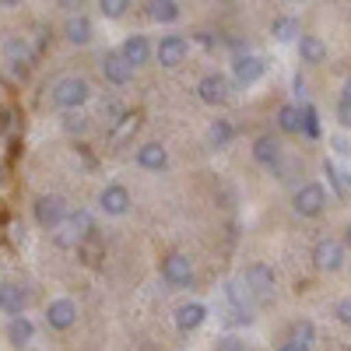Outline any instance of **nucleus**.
Listing matches in <instances>:
<instances>
[{
  "label": "nucleus",
  "instance_id": "obj_22",
  "mask_svg": "<svg viewBox=\"0 0 351 351\" xmlns=\"http://www.w3.org/2000/svg\"><path fill=\"white\" fill-rule=\"evenodd\" d=\"M137 127H141V116H137V112H123L120 120H112V130H109V144H112V148H123L127 141H134Z\"/></svg>",
  "mask_w": 351,
  "mask_h": 351
},
{
  "label": "nucleus",
  "instance_id": "obj_6",
  "mask_svg": "<svg viewBox=\"0 0 351 351\" xmlns=\"http://www.w3.org/2000/svg\"><path fill=\"white\" fill-rule=\"evenodd\" d=\"M186 56H190V39H186V36H180V32L162 36V39H158V46H155V60H158L165 71L183 67V64H186Z\"/></svg>",
  "mask_w": 351,
  "mask_h": 351
},
{
  "label": "nucleus",
  "instance_id": "obj_4",
  "mask_svg": "<svg viewBox=\"0 0 351 351\" xmlns=\"http://www.w3.org/2000/svg\"><path fill=\"white\" fill-rule=\"evenodd\" d=\"M243 285H246V291L253 295V302H263V306H267V302L274 299L278 274H274V267H271V263L256 260V263H250V267L243 271Z\"/></svg>",
  "mask_w": 351,
  "mask_h": 351
},
{
  "label": "nucleus",
  "instance_id": "obj_2",
  "mask_svg": "<svg viewBox=\"0 0 351 351\" xmlns=\"http://www.w3.org/2000/svg\"><path fill=\"white\" fill-rule=\"evenodd\" d=\"M32 215H36V225H39V228L56 232V228H64V221L71 218V204H67L60 193H43V197H36V204H32Z\"/></svg>",
  "mask_w": 351,
  "mask_h": 351
},
{
  "label": "nucleus",
  "instance_id": "obj_1",
  "mask_svg": "<svg viewBox=\"0 0 351 351\" xmlns=\"http://www.w3.org/2000/svg\"><path fill=\"white\" fill-rule=\"evenodd\" d=\"M92 99V88L81 74H64L49 84V102L64 112H81V106Z\"/></svg>",
  "mask_w": 351,
  "mask_h": 351
},
{
  "label": "nucleus",
  "instance_id": "obj_20",
  "mask_svg": "<svg viewBox=\"0 0 351 351\" xmlns=\"http://www.w3.org/2000/svg\"><path fill=\"white\" fill-rule=\"evenodd\" d=\"M28 309V291L21 285H0V313L4 316H25Z\"/></svg>",
  "mask_w": 351,
  "mask_h": 351
},
{
  "label": "nucleus",
  "instance_id": "obj_13",
  "mask_svg": "<svg viewBox=\"0 0 351 351\" xmlns=\"http://www.w3.org/2000/svg\"><path fill=\"white\" fill-rule=\"evenodd\" d=\"M172 319H176V330L180 334H193V330L204 327V319H208V306L204 302H180Z\"/></svg>",
  "mask_w": 351,
  "mask_h": 351
},
{
  "label": "nucleus",
  "instance_id": "obj_29",
  "mask_svg": "<svg viewBox=\"0 0 351 351\" xmlns=\"http://www.w3.org/2000/svg\"><path fill=\"white\" fill-rule=\"evenodd\" d=\"M271 172L278 176L281 183H295L299 176H302V158H288V155H285V158H281V162H278Z\"/></svg>",
  "mask_w": 351,
  "mask_h": 351
},
{
  "label": "nucleus",
  "instance_id": "obj_14",
  "mask_svg": "<svg viewBox=\"0 0 351 351\" xmlns=\"http://www.w3.org/2000/svg\"><path fill=\"white\" fill-rule=\"evenodd\" d=\"M4 56H8V64H11V71L14 74H28V64L36 60V53H32V46H28V39L25 36H11L8 43H4Z\"/></svg>",
  "mask_w": 351,
  "mask_h": 351
},
{
  "label": "nucleus",
  "instance_id": "obj_10",
  "mask_svg": "<svg viewBox=\"0 0 351 351\" xmlns=\"http://www.w3.org/2000/svg\"><path fill=\"white\" fill-rule=\"evenodd\" d=\"M281 158H285V144H281V137H278L274 130L260 134V137L253 141V162H256V165H267V169H274Z\"/></svg>",
  "mask_w": 351,
  "mask_h": 351
},
{
  "label": "nucleus",
  "instance_id": "obj_24",
  "mask_svg": "<svg viewBox=\"0 0 351 351\" xmlns=\"http://www.w3.org/2000/svg\"><path fill=\"white\" fill-rule=\"evenodd\" d=\"M144 11H148V18L158 21V25H176L183 18V8L176 4V0H152V4H144Z\"/></svg>",
  "mask_w": 351,
  "mask_h": 351
},
{
  "label": "nucleus",
  "instance_id": "obj_11",
  "mask_svg": "<svg viewBox=\"0 0 351 351\" xmlns=\"http://www.w3.org/2000/svg\"><path fill=\"white\" fill-rule=\"evenodd\" d=\"M263 71H267V64H263L260 56H253V53H239L236 60H232V81L243 84V88L256 84L263 77Z\"/></svg>",
  "mask_w": 351,
  "mask_h": 351
},
{
  "label": "nucleus",
  "instance_id": "obj_17",
  "mask_svg": "<svg viewBox=\"0 0 351 351\" xmlns=\"http://www.w3.org/2000/svg\"><path fill=\"white\" fill-rule=\"evenodd\" d=\"M102 77L109 81V84H130V77H134V67L120 56V49H112V53H106L102 56Z\"/></svg>",
  "mask_w": 351,
  "mask_h": 351
},
{
  "label": "nucleus",
  "instance_id": "obj_5",
  "mask_svg": "<svg viewBox=\"0 0 351 351\" xmlns=\"http://www.w3.org/2000/svg\"><path fill=\"white\" fill-rule=\"evenodd\" d=\"M92 236H95V221H92V215H88L84 208H77V211H71V218L64 221V228H60V236H56V243H60V246H84Z\"/></svg>",
  "mask_w": 351,
  "mask_h": 351
},
{
  "label": "nucleus",
  "instance_id": "obj_26",
  "mask_svg": "<svg viewBox=\"0 0 351 351\" xmlns=\"http://www.w3.org/2000/svg\"><path fill=\"white\" fill-rule=\"evenodd\" d=\"M271 36H274L278 43H299V39H302V28H299V21L291 18V14H281V18H274V25H271Z\"/></svg>",
  "mask_w": 351,
  "mask_h": 351
},
{
  "label": "nucleus",
  "instance_id": "obj_35",
  "mask_svg": "<svg viewBox=\"0 0 351 351\" xmlns=\"http://www.w3.org/2000/svg\"><path fill=\"white\" fill-rule=\"evenodd\" d=\"M334 316H337V324L351 327V295H341L337 306H334Z\"/></svg>",
  "mask_w": 351,
  "mask_h": 351
},
{
  "label": "nucleus",
  "instance_id": "obj_38",
  "mask_svg": "<svg viewBox=\"0 0 351 351\" xmlns=\"http://www.w3.org/2000/svg\"><path fill=\"white\" fill-rule=\"evenodd\" d=\"M278 351H313V348H306V344H299V341H288V337H285V341L278 344Z\"/></svg>",
  "mask_w": 351,
  "mask_h": 351
},
{
  "label": "nucleus",
  "instance_id": "obj_30",
  "mask_svg": "<svg viewBox=\"0 0 351 351\" xmlns=\"http://www.w3.org/2000/svg\"><path fill=\"white\" fill-rule=\"evenodd\" d=\"M324 176H327L330 186H334V197H337V200H344V197H348V190H344V176L337 172V165H334L330 158L324 162Z\"/></svg>",
  "mask_w": 351,
  "mask_h": 351
},
{
  "label": "nucleus",
  "instance_id": "obj_3",
  "mask_svg": "<svg viewBox=\"0 0 351 351\" xmlns=\"http://www.w3.org/2000/svg\"><path fill=\"white\" fill-rule=\"evenodd\" d=\"M327 204H330V197H327L324 183H299L291 190V211L299 218H319L327 211Z\"/></svg>",
  "mask_w": 351,
  "mask_h": 351
},
{
  "label": "nucleus",
  "instance_id": "obj_9",
  "mask_svg": "<svg viewBox=\"0 0 351 351\" xmlns=\"http://www.w3.org/2000/svg\"><path fill=\"white\" fill-rule=\"evenodd\" d=\"M99 211L109 218H123L130 211V190L123 183H106L99 193Z\"/></svg>",
  "mask_w": 351,
  "mask_h": 351
},
{
  "label": "nucleus",
  "instance_id": "obj_18",
  "mask_svg": "<svg viewBox=\"0 0 351 351\" xmlns=\"http://www.w3.org/2000/svg\"><path fill=\"white\" fill-rule=\"evenodd\" d=\"M137 165L144 172H162L169 165V148L162 141H148V144H141L137 148Z\"/></svg>",
  "mask_w": 351,
  "mask_h": 351
},
{
  "label": "nucleus",
  "instance_id": "obj_28",
  "mask_svg": "<svg viewBox=\"0 0 351 351\" xmlns=\"http://www.w3.org/2000/svg\"><path fill=\"white\" fill-rule=\"evenodd\" d=\"M232 137H236V130H232L228 120H215V123L208 127V144H211V148H228Z\"/></svg>",
  "mask_w": 351,
  "mask_h": 351
},
{
  "label": "nucleus",
  "instance_id": "obj_42",
  "mask_svg": "<svg viewBox=\"0 0 351 351\" xmlns=\"http://www.w3.org/2000/svg\"><path fill=\"white\" fill-rule=\"evenodd\" d=\"M0 186H4V172H0Z\"/></svg>",
  "mask_w": 351,
  "mask_h": 351
},
{
  "label": "nucleus",
  "instance_id": "obj_31",
  "mask_svg": "<svg viewBox=\"0 0 351 351\" xmlns=\"http://www.w3.org/2000/svg\"><path fill=\"white\" fill-rule=\"evenodd\" d=\"M302 134H306L309 141L319 137V116H316L313 106H302Z\"/></svg>",
  "mask_w": 351,
  "mask_h": 351
},
{
  "label": "nucleus",
  "instance_id": "obj_15",
  "mask_svg": "<svg viewBox=\"0 0 351 351\" xmlns=\"http://www.w3.org/2000/svg\"><path fill=\"white\" fill-rule=\"evenodd\" d=\"M120 56H123V60L137 71V67H144V64H152L155 49H152L148 36H127V39H123V46H120Z\"/></svg>",
  "mask_w": 351,
  "mask_h": 351
},
{
  "label": "nucleus",
  "instance_id": "obj_19",
  "mask_svg": "<svg viewBox=\"0 0 351 351\" xmlns=\"http://www.w3.org/2000/svg\"><path fill=\"white\" fill-rule=\"evenodd\" d=\"M92 36H95V25H92V18H88V14H71L64 21V39L71 46H88V43H92Z\"/></svg>",
  "mask_w": 351,
  "mask_h": 351
},
{
  "label": "nucleus",
  "instance_id": "obj_8",
  "mask_svg": "<svg viewBox=\"0 0 351 351\" xmlns=\"http://www.w3.org/2000/svg\"><path fill=\"white\" fill-rule=\"evenodd\" d=\"M162 281L169 288H190L193 285V263L183 253H169L162 260Z\"/></svg>",
  "mask_w": 351,
  "mask_h": 351
},
{
  "label": "nucleus",
  "instance_id": "obj_43",
  "mask_svg": "<svg viewBox=\"0 0 351 351\" xmlns=\"http://www.w3.org/2000/svg\"><path fill=\"white\" fill-rule=\"evenodd\" d=\"M348 183H351V176H348Z\"/></svg>",
  "mask_w": 351,
  "mask_h": 351
},
{
  "label": "nucleus",
  "instance_id": "obj_27",
  "mask_svg": "<svg viewBox=\"0 0 351 351\" xmlns=\"http://www.w3.org/2000/svg\"><path fill=\"white\" fill-rule=\"evenodd\" d=\"M288 341H299V344L313 348V341H316V324H313L309 316L291 319V324H288Z\"/></svg>",
  "mask_w": 351,
  "mask_h": 351
},
{
  "label": "nucleus",
  "instance_id": "obj_41",
  "mask_svg": "<svg viewBox=\"0 0 351 351\" xmlns=\"http://www.w3.org/2000/svg\"><path fill=\"white\" fill-rule=\"evenodd\" d=\"M0 130H4V112H0Z\"/></svg>",
  "mask_w": 351,
  "mask_h": 351
},
{
  "label": "nucleus",
  "instance_id": "obj_12",
  "mask_svg": "<svg viewBox=\"0 0 351 351\" xmlns=\"http://www.w3.org/2000/svg\"><path fill=\"white\" fill-rule=\"evenodd\" d=\"M77 324V302L74 299H53L46 306V327L49 330H71Z\"/></svg>",
  "mask_w": 351,
  "mask_h": 351
},
{
  "label": "nucleus",
  "instance_id": "obj_34",
  "mask_svg": "<svg viewBox=\"0 0 351 351\" xmlns=\"http://www.w3.org/2000/svg\"><path fill=\"white\" fill-rule=\"evenodd\" d=\"M64 130L67 134H84L88 130V120L81 112H64Z\"/></svg>",
  "mask_w": 351,
  "mask_h": 351
},
{
  "label": "nucleus",
  "instance_id": "obj_39",
  "mask_svg": "<svg viewBox=\"0 0 351 351\" xmlns=\"http://www.w3.org/2000/svg\"><path fill=\"white\" fill-rule=\"evenodd\" d=\"M341 102H348L351 106V77L344 81V88H341Z\"/></svg>",
  "mask_w": 351,
  "mask_h": 351
},
{
  "label": "nucleus",
  "instance_id": "obj_36",
  "mask_svg": "<svg viewBox=\"0 0 351 351\" xmlns=\"http://www.w3.org/2000/svg\"><path fill=\"white\" fill-rule=\"evenodd\" d=\"M337 123H341L344 130H351V106L341 102V99H337Z\"/></svg>",
  "mask_w": 351,
  "mask_h": 351
},
{
  "label": "nucleus",
  "instance_id": "obj_16",
  "mask_svg": "<svg viewBox=\"0 0 351 351\" xmlns=\"http://www.w3.org/2000/svg\"><path fill=\"white\" fill-rule=\"evenodd\" d=\"M197 95L204 106H221L228 99V77L225 74H204L197 84Z\"/></svg>",
  "mask_w": 351,
  "mask_h": 351
},
{
  "label": "nucleus",
  "instance_id": "obj_21",
  "mask_svg": "<svg viewBox=\"0 0 351 351\" xmlns=\"http://www.w3.org/2000/svg\"><path fill=\"white\" fill-rule=\"evenodd\" d=\"M295 49H299V60L306 67H319V64L327 60V43L319 39V36H313V32H302V39L295 43Z\"/></svg>",
  "mask_w": 351,
  "mask_h": 351
},
{
  "label": "nucleus",
  "instance_id": "obj_7",
  "mask_svg": "<svg viewBox=\"0 0 351 351\" xmlns=\"http://www.w3.org/2000/svg\"><path fill=\"white\" fill-rule=\"evenodd\" d=\"M344 256H348V250L341 239H319L313 246V267L319 274H337L344 267Z\"/></svg>",
  "mask_w": 351,
  "mask_h": 351
},
{
  "label": "nucleus",
  "instance_id": "obj_40",
  "mask_svg": "<svg viewBox=\"0 0 351 351\" xmlns=\"http://www.w3.org/2000/svg\"><path fill=\"white\" fill-rule=\"evenodd\" d=\"M341 243H344V250H351V221L344 225V236H341Z\"/></svg>",
  "mask_w": 351,
  "mask_h": 351
},
{
  "label": "nucleus",
  "instance_id": "obj_37",
  "mask_svg": "<svg viewBox=\"0 0 351 351\" xmlns=\"http://www.w3.org/2000/svg\"><path fill=\"white\" fill-rule=\"evenodd\" d=\"M330 148H334L337 155H351V144H348V137H341V134L330 137Z\"/></svg>",
  "mask_w": 351,
  "mask_h": 351
},
{
  "label": "nucleus",
  "instance_id": "obj_32",
  "mask_svg": "<svg viewBox=\"0 0 351 351\" xmlns=\"http://www.w3.org/2000/svg\"><path fill=\"white\" fill-rule=\"evenodd\" d=\"M215 351H250V344L239 337V334H221L215 341Z\"/></svg>",
  "mask_w": 351,
  "mask_h": 351
},
{
  "label": "nucleus",
  "instance_id": "obj_33",
  "mask_svg": "<svg viewBox=\"0 0 351 351\" xmlns=\"http://www.w3.org/2000/svg\"><path fill=\"white\" fill-rule=\"evenodd\" d=\"M127 0H102L99 4V11H102V18H109V21H116V18H123L127 14Z\"/></svg>",
  "mask_w": 351,
  "mask_h": 351
},
{
  "label": "nucleus",
  "instance_id": "obj_25",
  "mask_svg": "<svg viewBox=\"0 0 351 351\" xmlns=\"http://www.w3.org/2000/svg\"><path fill=\"white\" fill-rule=\"evenodd\" d=\"M278 130L281 134H302V106H295V102H285L281 109H278Z\"/></svg>",
  "mask_w": 351,
  "mask_h": 351
},
{
  "label": "nucleus",
  "instance_id": "obj_23",
  "mask_svg": "<svg viewBox=\"0 0 351 351\" xmlns=\"http://www.w3.org/2000/svg\"><path fill=\"white\" fill-rule=\"evenodd\" d=\"M4 337H8V344H14V348H25V344H32V337H36V327H32V319H28V316H14V319H8V327H4Z\"/></svg>",
  "mask_w": 351,
  "mask_h": 351
}]
</instances>
